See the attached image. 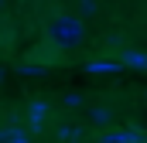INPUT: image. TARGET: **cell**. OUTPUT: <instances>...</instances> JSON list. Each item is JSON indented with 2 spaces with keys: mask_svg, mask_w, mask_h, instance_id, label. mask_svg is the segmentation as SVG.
<instances>
[{
  "mask_svg": "<svg viewBox=\"0 0 147 143\" xmlns=\"http://www.w3.org/2000/svg\"><path fill=\"white\" fill-rule=\"evenodd\" d=\"M0 136H3V140H28V133H21V130H3Z\"/></svg>",
  "mask_w": 147,
  "mask_h": 143,
  "instance_id": "3",
  "label": "cell"
},
{
  "mask_svg": "<svg viewBox=\"0 0 147 143\" xmlns=\"http://www.w3.org/2000/svg\"><path fill=\"white\" fill-rule=\"evenodd\" d=\"M103 140H144L140 130H123V133H106Z\"/></svg>",
  "mask_w": 147,
  "mask_h": 143,
  "instance_id": "2",
  "label": "cell"
},
{
  "mask_svg": "<svg viewBox=\"0 0 147 143\" xmlns=\"http://www.w3.org/2000/svg\"><path fill=\"white\" fill-rule=\"evenodd\" d=\"M45 37H48L51 48L72 51V48H79V44L86 41V24H82V17H75V14H58V17L48 21Z\"/></svg>",
  "mask_w": 147,
  "mask_h": 143,
  "instance_id": "1",
  "label": "cell"
},
{
  "mask_svg": "<svg viewBox=\"0 0 147 143\" xmlns=\"http://www.w3.org/2000/svg\"><path fill=\"white\" fill-rule=\"evenodd\" d=\"M92 7H96V0H79V10L82 14H92Z\"/></svg>",
  "mask_w": 147,
  "mask_h": 143,
  "instance_id": "4",
  "label": "cell"
}]
</instances>
